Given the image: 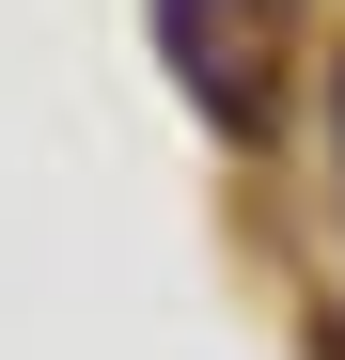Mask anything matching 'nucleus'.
<instances>
[{"label": "nucleus", "instance_id": "1", "mask_svg": "<svg viewBox=\"0 0 345 360\" xmlns=\"http://www.w3.org/2000/svg\"><path fill=\"white\" fill-rule=\"evenodd\" d=\"M330 126H345V63H330Z\"/></svg>", "mask_w": 345, "mask_h": 360}]
</instances>
